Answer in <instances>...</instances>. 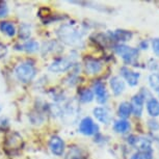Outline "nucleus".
Masks as SVG:
<instances>
[{"label": "nucleus", "instance_id": "f257e3e1", "mask_svg": "<svg viewBox=\"0 0 159 159\" xmlns=\"http://www.w3.org/2000/svg\"><path fill=\"white\" fill-rule=\"evenodd\" d=\"M57 37L62 43L72 47L82 46V32L70 24H62L57 29Z\"/></svg>", "mask_w": 159, "mask_h": 159}, {"label": "nucleus", "instance_id": "f03ea898", "mask_svg": "<svg viewBox=\"0 0 159 159\" xmlns=\"http://www.w3.org/2000/svg\"><path fill=\"white\" fill-rule=\"evenodd\" d=\"M17 79L22 83H29L37 76V68L29 61L21 62L15 69Z\"/></svg>", "mask_w": 159, "mask_h": 159}, {"label": "nucleus", "instance_id": "7ed1b4c3", "mask_svg": "<svg viewBox=\"0 0 159 159\" xmlns=\"http://www.w3.org/2000/svg\"><path fill=\"white\" fill-rule=\"evenodd\" d=\"M75 65V57L74 56H61V57L55 58L49 66V71L52 73H65L72 69Z\"/></svg>", "mask_w": 159, "mask_h": 159}, {"label": "nucleus", "instance_id": "20e7f679", "mask_svg": "<svg viewBox=\"0 0 159 159\" xmlns=\"http://www.w3.org/2000/svg\"><path fill=\"white\" fill-rule=\"evenodd\" d=\"M115 51L119 56H121L125 64L132 65L135 62V61L139 57V50L135 48H132L126 45L118 44L115 46Z\"/></svg>", "mask_w": 159, "mask_h": 159}, {"label": "nucleus", "instance_id": "39448f33", "mask_svg": "<svg viewBox=\"0 0 159 159\" xmlns=\"http://www.w3.org/2000/svg\"><path fill=\"white\" fill-rule=\"evenodd\" d=\"M23 139L18 132H8L4 139V149L7 153L15 154L22 149Z\"/></svg>", "mask_w": 159, "mask_h": 159}, {"label": "nucleus", "instance_id": "423d86ee", "mask_svg": "<svg viewBox=\"0 0 159 159\" xmlns=\"http://www.w3.org/2000/svg\"><path fill=\"white\" fill-rule=\"evenodd\" d=\"M78 130H79L80 133L85 136L96 135L99 132V126L93 121L92 118L85 116V118H83L81 121H80Z\"/></svg>", "mask_w": 159, "mask_h": 159}, {"label": "nucleus", "instance_id": "0eeeda50", "mask_svg": "<svg viewBox=\"0 0 159 159\" xmlns=\"http://www.w3.org/2000/svg\"><path fill=\"white\" fill-rule=\"evenodd\" d=\"M49 150L54 156L61 157L66 151L65 140L58 135H52L49 139Z\"/></svg>", "mask_w": 159, "mask_h": 159}, {"label": "nucleus", "instance_id": "6e6552de", "mask_svg": "<svg viewBox=\"0 0 159 159\" xmlns=\"http://www.w3.org/2000/svg\"><path fill=\"white\" fill-rule=\"evenodd\" d=\"M146 100V94H145V89H142L139 94L134 95L132 97L131 100V107H132V112L134 113V116H140L143 110V104H145Z\"/></svg>", "mask_w": 159, "mask_h": 159}, {"label": "nucleus", "instance_id": "1a4fd4ad", "mask_svg": "<svg viewBox=\"0 0 159 159\" xmlns=\"http://www.w3.org/2000/svg\"><path fill=\"white\" fill-rule=\"evenodd\" d=\"M94 96H96V100L99 104H105L108 100V94H107L105 84L102 81H96L94 83Z\"/></svg>", "mask_w": 159, "mask_h": 159}, {"label": "nucleus", "instance_id": "9d476101", "mask_svg": "<svg viewBox=\"0 0 159 159\" xmlns=\"http://www.w3.org/2000/svg\"><path fill=\"white\" fill-rule=\"evenodd\" d=\"M102 69H103V64L99 59L93 57H86L84 59V70L86 74H98L102 71Z\"/></svg>", "mask_w": 159, "mask_h": 159}, {"label": "nucleus", "instance_id": "9b49d317", "mask_svg": "<svg viewBox=\"0 0 159 159\" xmlns=\"http://www.w3.org/2000/svg\"><path fill=\"white\" fill-rule=\"evenodd\" d=\"M136 143H139V153L143 156V159H152L153 149L151 146V140L148 139H139Z\"/></svg>", "mask_w": 159, "mask_h": 159}, {"label": "nucleus", "instance_id": "f8f14e48", "mask_svg": "<svg viewBox=\"0 0 159 159\" xmlns=\"http://www.w3.org/2000/svg\"><path fill=\"white\" fill-rule=\"evenodd\" d=\"M93 113H94L96 120L102 124L108 125L111 122V115H110L108 108H106V107H96L93 110Z\"/></svg>", "mask_w": 159, "mask_h": 159}, {"label": "nucleus", "instance_id": "ddd939ff", "mask_svg": "<svg viewBox=\"0 0 159 159\" xmlns=\"http://www.w3.org/2000/svg\"><path fill=\"white\" fill-rule=\"evenodd\" d=\"M121 75L130 86L137 85L139 76H140L139 73H136V72L131 71L130 69L127 68V67H122L121 68Z\"/></svg>", "mask_w": 159, "mask_h": 159}, {"label": "nucleus", "instance_id": "4468645a", "mask_svg": "<svg viewBox=\"0 0 159 159\" xmlns=\"http://www.w3.org/2000/svg\"><path fill=\"white\" fill-rule=\"evenodd\" d=\"M109 85L115 96H120L125 91V81L120 76H113L110 78Z\"/></svg>", "mask_w": 159, "mask_h": 159}, {"label": "nucleus", "instance_id": "2eb2a0df", "mask_svg": "<svg viewBox=\"0 0 159 159\" xmlns=\"http://www.w3.org/2000/svg\"><path fill=\"white\" fill-rule=\"evenodd\" d=\"M109 40L116 42H127L132 38V32L129 30H123V29H118L115 31L108 32Z\"/></svg>", "mask_w": 159, "mask_h": 159}, {"label": "nucleus", "instance_id": "dca6fc26", "mask_svg": "<svg viewBox=\"0 0 159 159\" xmlns=\"http://www.w3.org/2000/svg\"><path fill=\"white\" fill-rule=\"evenodd\" d=\"M0 31L8 38H14L17 34V28L11 21H1L0 22Z\"/></svg>", "mask_w": 159, "mask_h": 159}, {"label": "nucleus", "instance_id": "f3484780", "mask_svg": "<svg viewBox=\"0 0 159 159\" xmlns=\"http://www.w3.org/2000/svg\"><path fill=\"white\" fill-rule=\"evenodd\" d=\"M40 49V44L34 39H29V40L24 42L23 45H20V49L21 51H25L27 53H34L39 51Z\"/></svg>", "mask_w": 159, "mask_h": 159}, {"label": "nucleus", "instance_id": "a211bd4d", "mask_svg": "<svg viewBox=\"0 0 159 159\" xmlns=\"http://www.w3.org/2000/svg\"><path fill=\"white\" fill-rule=\"evenodd\" d=\"M147 111L153 118L159 116V101L157 99H149L148 102H147Z\"/></svg>", "mask_w": 159, "mask_h": 159}, {"label": "nucleus", "instance_id": "6ab92c4d", "mask_svg": "<svg viewBox=\"0 0 159 159\" xmlns=\"http://www.w3.org/2000/svg\"><path fill=\"white\" fill-rule=\"evenodd\" d=\"M131 113H132V107H131V104L129 103V102L124 101L119 105L118 115L121 119L126 120L131 116Z\"/></svg>", "mask_w": 159, "mask_h": 159}, {"label": "nucleus", "instance_id": "aec40b11", "mask_svg": "<svg viewBox=\"0 0 159 159\" xmlns=\"http://www.w3.org/2000/svg\"><path fill=\"white\" fill-rule=\"evenodd\" d=\"M113 130H115L116 133L124 134L130 130V123H129L127 120L120 119L118 121H116L115 124H113Z\"/></svg>", "mask_w": 159, "mask_h": 159}, {"label": "nucleus", "instance_id": "412c9836", "mask_svg": "<svg viewBox=\"0 0 159 159\" xmlns=\"http://www.w3.org/2000/svg\"><path fill=\"white\" fill-rule=\"evenodd\" d=\"M78 100L81 103H91L94 100V93L89 89H81L78 92Z\"/></svg>", "mask_w": 159, "mask_h": 159}, {"label": "nucleus", "instance_id": "4be33fe9", "mask_svg": "<svg viewBox=\"0 0 159 159\" xmlns=\"http://www.w3.org/2000/svg\"><path fill=\"white\" fill-rule=\"evenodd\" d=\"M18 32H19L20 39H22L24 41H27L29 40V38H30V35H31V26L27 23L21 24Z\"/></svg>", "mask_w": 159, "mask_h": 159}, {"label": "nucleus", "instance_id": "5701e85b", "mask_svg": "<svg viewBox=\"0 0 159 159\" xmlns=\"http://www.w3.org/2000/svg\"><path fill=\"white\" fill-rule=\"evenodd\" d=\"M149 84L150 86L159 94V74L153 73L149 76Z\"/></svg>", "mask_w": 159, "mask_h": 159}, {"label": "nucleus", "instance_id": "b1692460", "mask_svg": "<svg viewBox=\"0 0 159 159\" xmlns=\"http://www.w3.org/2000/svg\"><path fill=\"white\" fill-rule=\"evenodd\" d=\"M81 154V151L78 148H72L70 149V151L67 154V158L66 159H83Z\"/></svg>", "mask_w": 159, "mask_h": 159}, {"label": "nucleus", "instance_id": "393cba45", "mask_svg": "<svg viewBox=\"0 0 159 159\" xmlns=\"http://www.w3.org/2000/svg\"><path fill=\"white\" fill-rule=\"evenodd\" d=\"M8 7L7 4L3 1H0V19H3V18L7 17L8 15Z\"/></svg>", "mask_w": 159, "mask_h": 159}, {"label": "nucleus", "instance_id": "a878e982", "mask_svg": "<svg viewBox=\"0 0 159 159\" xmlns=\"http://www.w3.org/2000/svg\"><path fill=\"white\" fill-rule=\"evenodd\" d=\"M8 126H10V122L7 118H1L0 119V130L1 131H5L8 129Z\"/></svg>", "mask_w": 159, "mask_h": 159}, {"label": "nucleus", "instance_id": "bb28decb", "mask_svg": "<svg viewBox=\"0 0 159 159\" xmlns=\"http://www.w3.org/2000/svg\"><path fill=\"white\" fill-rule=\"evenodd\" d=\"M152 48H153V51H154L155 54L157 56H159V38L154 39V40H153Z\"/></svg>", "mask_w": 159, "mask_h": 159}, {"label": "nucleus", "instance_id": "cd10ccee", "mask_svg": "<svg viewBox=\"0 0 159 159\" xmlns=\"http://www.w3.org/2000/svg\"><path fill=\"white\" fill-rule=\"evenodd\" d=\"M7 54V47L4 44L0 43V58H3Z\"/></svg>", "mask_w": 159, "mask_h": 159}, {"label": "nucleus", "instance_id": "c85d7f7f", "mask_svg": "<svg viewBox=\"0 0 159 159\" xmlns=\"http://www.w3.org/2000/svg\"><path fill=\"white\" fill-rule=\"evenodd\" d=\"M149 127L152 129V130H157L159 129V124L156 121H150L149 122Z\"/></svg>", "mask_w": 159, "mask_h": 159}, {"label": "nucleus", "instance_id": "c756f323", "mask_svg": "<svg viewBox=\"0 0 159 159\" xmlns=\"http://www.w3.org/2000/svg\"><path fill=\"white\" fill-rule=\"evenodd\" d=\"M148 47H149V43L147 41H143V42H140V44H139V48L140 49H143V50H147L148 49Z\"/></svg>", "mask_w": 159, "mask_h": 159}, {"label": "nucleus", "instance_id": "7c9ffc66", "mask_svg": "<svg viewBox=\"0 0 159 159\" xmlns=\"http://www.w3.org/2000/svg\"><path fill=\"white\" fill-rule=\"evenodd\" d=\"M131 159H143V157L139 153H135V154H133L131 156Z\"/></svg>", "mask_w": 159, "mask_h": 159}, {"label": "nucleus", "instance_id": "2f4dec72", "mask_svg": "<svg viewBox=\"0 0 159 159\" xmlns=\"http://www.w3.org/2000/svg\"><path fill=\"white\" fill-rule=\"evenodd\" d=\"M1 111H2V105L0 104V112H1Z\"/></svg>", "mask_w": 159, "mask_h": 159}]
</instances>
